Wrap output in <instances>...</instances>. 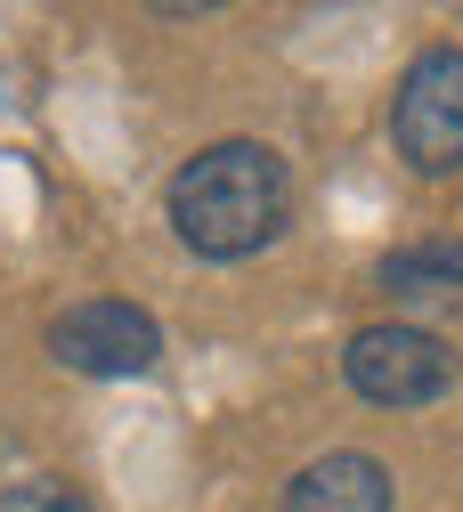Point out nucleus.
Returning a JSON list of instances; mask_svg holds the SVG:
<instances>
[{"instance_id": "obj_1", "label": "nucleus", "mask_w": 463, "mask_h": 512, "mask_svg": "<svg viewBox=\"0 0 463 512\" xmlns=\"http://www.w3.org/2000/svg\"><path fill=\"white\" fill-rule=\"evenodd\" d=\"M293 220V171L260 139H212L171 171V228L195 261H252Z\"/></svg>"}, {"instance_id": "obj_2", "label": "nucleus", "mask_w": 463, "mask_h": 512, "mask_svg": "<svg viewBox=\"0 0 463 512\" xmlns=\"http://www.w3.org/2000/svg\"><path fill=\"white\" fill-rule=\"evenodd\" d=\"M342 382L366 407H431V399L455 391V350L423 326L382 317V326H358L342 342Z\"/></svg>"}, {"instance_id": "obj_3", "label": "nucleus", "mask_w": 463, "mask_h": 512, "mask_svg": "<svg viewBox=\"0 0 463 512\" xmlns=\"http://www.w3.org/2000/svg\"><path fill=\"white\" fill-rule=\"evenodd\" d=\"M390 147H399V163L423 171V179L463 171V49H423L415 66L399 74Z\"/></svg>"}, {"instance_id": "obj_4", "label": "nucleus", "mask_w": 463, "mask_h": 512, "mask_svg": "<svg viewBox=\"0 0 463 512\" xmlns=\"http://www.w3.org/2000/svg\"><path fill=\"white\" fill-rule=\"evenodd\" d=\"M49 358L90 382H130V374L163 366V326H155V309L98 293V301H74L49 317Z\"/></svg>"}, {"instance_id": "obj_5", "label": "nucleus", "mask_w": 463, "mask_h": 512, "mask_svg": "<svg viewBox=\"0 0 463 512\" xmlns=\"http://www.w3.org/2000/svg\"><path fill=\"white\" fill-rule=\"evenodd\" d=\"M285 512H390V472L358 447H334L285 480Z\"/></svg>"}, {"instance_id": "obj_6", "label": "nucleus", "mask_w": 463, "mask_h": 512, "mask_svg": "<svg viewBox=\"0 0 463 512\" xmlns=\"http://www.w3.org/2000/svg\"><path fill=\"white\" fill-rule=\"evenodd\" d=\"M374 285L407 309H463V244L455 236H423V244H399L382 252Z\"/></svg>"}, {"instance_id": "obj_7", "label": "nucleus", "mask_w": 463, "mask_h": 512, "mask_svg": "<svg viewBox=\"0 0 463 512\" xmlns=\"http://www.w3.org/2000/svg\"><path fill=\"white\" fill-rule=\"evenodd\" d=\"M0 512H90V496L65 488V480H25V488L0 496Z\"/></svg>"}]
</instances>
